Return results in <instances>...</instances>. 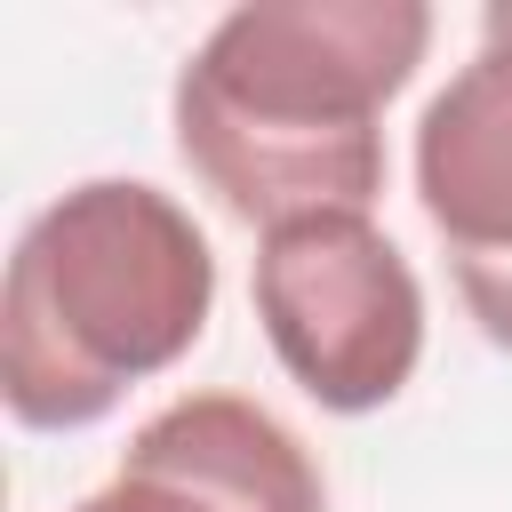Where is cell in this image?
Returning <instances> with one entry per match:
<instances>
[{
    "label": "cell",
    "instance_id": "obj_1",
    "mask_svg": "<svg viewBox=\"0 0 512 512\" xmlns=\"http://www.w3.org/2000/svg\"><path fill=\"white\" fill-rule=\"evenodd\" d=\"M432 48L424 0H248L184 56L176 152L224 216H368L384 192V104Z\"/></svg>",
    "mask_w": 512,
    "mask_h": 512
},
{
    "label": "cell",
    "instance_id": "obj_2",
    "mask_svg": "<svg viewBox=\"0 0 512 512\" xmlns=\"http://www.w3.org/2000/svg\"><path fill=\"white\" fill-rule=\"evenodd\" d=\"M216 312V248L184 200L136 176L56 192L0 280V400L32 432L104 424L176 368Z\"/></svg>",
    "mask_w": 512,
    "mask_h": 512
},
{
    "label": "cell",
    "instance_id": "obj_3",
    "mask_svg": "<svg viewBox=\"0 0 512 512\" xmlns=\"http://www.w3.org/2000/svg\"><path fill=\"white\" fill-rule=\"evenodd\" d=\"M256 320L272 360L328 416H368L424 360V288L368 216H296L256 248Z\"/></svg>",
    "mask_w": 512,
    "mask_h": 512
},
{
    "label": "cell",
    "instance_id": "obj_4",
    "mask_svg": "<svg viewBox=\"0 0 512 512\" xmlns=\"http://www.w3.org/2000/svg\"><path fill=\"white\" fill-rule=\"evenodd\" d=\"M416 208L448 248L472 328L512 352V8L480 16V48L416 120Z\"/></svg>",
    "mask_w": 512,
    "mask_h": 512
},
{
    "label": "cell",
    "instance_id": "obj_5",
    "mask_svg": "<svg viewBox=\"0 0 512 512\" xmlns=\"http://www.w3.org/2000/svg\"><path fill=\"white\" fill-rule=\"evenodd\" d=\"M72 512H328L312 448L240 392H184L128 432L120 472Z\"/></svg>",
    "mask_w": 512,
    "mask_h": 512
}]
</instances>
